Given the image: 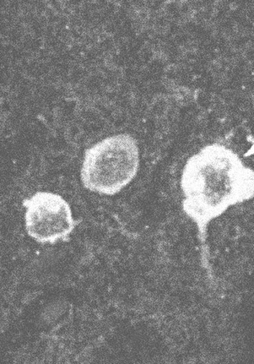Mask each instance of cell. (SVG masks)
I'll use <instances>...</instances> for the list:
<instances>
[{"instance_id":"cell-1","label":"cell","mask_w":254,"mask_h":364,"mask_svg":"<svg viewBox=\"0 0 254 364\" xmlns=\"http://www.w3.org/2000/svg\"><path fill=\"white\" fill-rule=\"evenodd\" d=\"M180 186L182 210L205 242L213 221L254 199V170L228 146L208 144L187 160Z\"/></svg>"},{"instance_id":"cell-2","label":"cell","mask_w":254,"mask_h":364,"mask_svg":"<svg viewBox=\"0 0 254 364\" xmlns=\"http://www.w3.org/2000/svg\"><path fill=\"white\" fill-rule=\"evenodd\" d=\"M139 168L137 140L127 134L112 135L85 151L80 181L92 193L115 196L133 181Z\"/></svg>"},{"instance_id":"cell-3","label":"cell","mask_w":254,"mask_h":364,"mask_svg":"<svg viewBox=\"0 0 254 364\" xmlns=\"http://www.w3.org/2000/svg\"><path fill=\"white\" fill-rule=\"evenodd\" d=\"M23 205L26 232L37 242L53 245L66 242L79 225L71 206L59 194L37 192L25 199Z\"/></svg>"}]
</instances>
